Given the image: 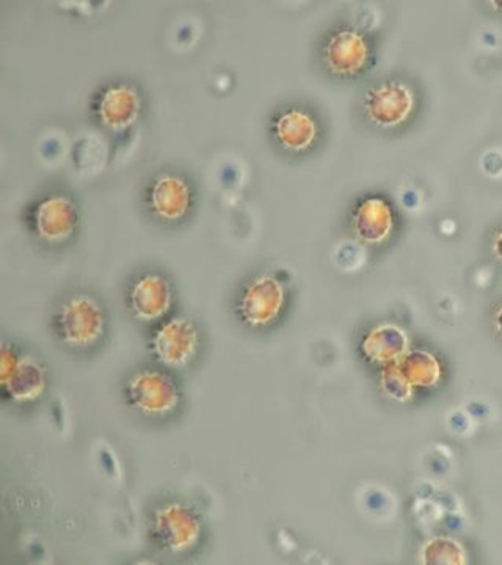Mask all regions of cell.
Listing matches in <instances>:
<instances>
[{"label":"cell","mask_w":502,"mask_h":565,"mask_svg":"<svg viewBox=\"0 0 502 565\" xmlns=\"http://www.w3.org/2000/svg\"><path fill=\"white\" fill-rule=\"evenodd\" d=\"M79 226L76 203L66 195H50L33 211V230L47 244H63L74 236Z\"/></svg>","instance_id":"cell-8"},{"label":"cell","mask_w":502,"mask_h":565,"mask_svg":"<svg viewBox=\"0 0 502 565\" xmlns=\"http://www.w3.org/2000/svg\"><path fill=\"white\" fill-rule=\"evenodd\" d=\"M54 329L62 343L68 348H93L106 334V311L103 303L90 294H73L55 311Z\"/></svg>","instance_id":"cell-2"},{"label":"cell","mask_w":502,"mask_h":565,"mask_svg":"<svg viewBox=\"0 0 502 565\" xmlns=\"http://www.w3.org/2000/svg\"><path fill=\"white\" fill-rule=\"evenodd\" d=\"M3 399L25 405L35 403L47 388V371L32 355H20L9 377L0 382Z\"/></svg>","instance_id":"cell-11"},{"label":"cell","mask_w":502,"mask_h":565,"mask_svg":"<svg viewBox=\"0 0 502 565\" xmlns=\"http://www.w3.org/2000/svg\"><path fill=\"white\" fill-rule=\"evenodd\" d=\"M415 107V95L407 84L399 81L383 82L364 96V111L375 126L396 128L410 117Z\"/></svg>","instance_id":"cell-6"},{"label":"cell","mask_w":502,"mask_h":565,"mask_svg":"<svg viewBox=\"0 0 502 565\" xmlns=\"http://www.w3.org/2000/svg\"><path fill=\"white\" fill-rule=\"evenodd\" d=\"M151 211L163 222H180L192 207L191 185L178 174H161L148 195Z\"/></svg>","instance_id":"cell-10"},{"label":"cell","mask_w":502,"mask_h":565,"mask_svg":"<svg viewBox=\"0 0 502 565\" xmlns=\"http://www.w3.org/2000/svg\"><path fill=\"white\" fill-rule=\"evenodd\" d=\"M150 535L156 546L170 555H188L203 537V520L184 501H165L152 511Z\"/></svg>","instance_id":"cell-3"},{"label":"cell","mask_w":502,"mask_h":565,"mask_svg":"<svg viewBox=\"0 0 502 565\" xmlns=\"http://www.w3.org/2000/svg\"><path fill=\"white\" fill-rule=\"evenodd\" d=\"M371 47L363 33L344 29L333 33L323 46V62L327 68L341 77L356 76L366 68Z\"/></svg>","instance_id":"cell-9"},{"label":"cell","mask_w":502,"mask_h":565,"mask_svg":"<svg viewBox=\"0 0 502 565\" xmlns=\"http://www.w3.org/2000/svg\"><path fill=\"white\" fill-rule=\"evenodd\" d=\"M174 303L173 286L162 274L147 273L132 282L128 291V307L139 322L162 321Z\"/></svg>","instance_id":"cell-7"},{"label":"cell","mask_w":502,"mask_h":565,"mask_svg":"<svg viewBox=\"0 0 502 565\" xmlns=\"http://www.w3.org/2000/svg\"><path fill=\"white\" fill-rule=\"evenodd\" d=\"M397 364L413 388L415 386L430 388L440 382L441 364L430 352L421 351V349L408 351Z\"/></svg>","instance_id":"cell-16"},{"label":"cell","mask_w":502,"mask_h":565,"mask_svg":"<svg viewBox=\"0 0 502 565\" xmlns=\"http://www.w3.org/2000/svg\"><path fill=\"white\" fill-rule=\"evenodd\" d=\"M356 239L366 245H381L394 228L392 206L382 196H367L356 204L352 215Z\"/></svg>","instance_id":"cell-13"},{"label":"cell","mask_w":502,"mask_h":565,"mask_svg":"<svg viewBox=\"0 0 502 565\" xmlns=\"http://www.w3.org/2000/svg\"><path fill=\"white\" fill-rule=\"evenodd\" d=\"M20 355L21 353H18L14 345L9 343L2 344V352H0V382L9 377L13 367L17 366Z\"/></svg>","instance_id":"cell-19"},{"label":"cell","mask_w":502,"mask_h":565,"mask_svg":"<svg viewBox=\"0 0 502 565\" xmlns=\"http://www.w3.org/2000/svg\"><path fill=\"white\" fill-rule=\"evenodd\" d=\"M126 404L143 418L163 419L177 414L182 404L181 386L173 375L156 367L137 371L126 381Z\"/></svg>","instance_id":"cell-1"},{"label":"cell","mask_w":502,"mask_h":565,"mask_svg":"<svg viewBox=\"0 0 502 565\" xmlns=\"http://www.w3.org/2000/svg\"><path fill=\"white\" fill-rule=\"evenodd\" d=\"M286 305V289L278 278L261 275L242 292L237 313L250 327H266L277 321Z\"/></svg>","instance_id":"cell-5"},{"label":"cell","mask_w":502,"mask_h":565,"mask_svg":"<svg viewBox=\"0 0 502 565\" xmlns=\"http://www.w3.org/2000/svg\"><path fill=\"white\" fill-rule=\"evenodd\" d=\"M381 384L383 393H385L389 399L397 401V403H405V401L412 399L413 386L410 382L405 379V375L402 374L399 364L393 363L383 366Z\"/></svg>","instance_id":"cell-18"},{"label":"cell","mask_w":502,"mask_h":565,"mask_svg":"<svg viewBox=\"0 0 502 565\" xmlns=\"http://www.w3.org/2000/svg\"><path fill=\"white\" fill-rule=\"evenodd\" d=\"M141 99L139 92L128 84L110 85L98 103V117L107 129L126 131L139 120Z\"/></svg>","instance_id":"cell-12"},{"label":"cell","mask_w":502,"mask_h":565,"mask_svg":"<svg viewBox=\"0 0 502 565\" xmlns=\"http://www.w3.org/2000/svg\"><path fill=\"white\" fill-rule=\"evenodd\" d=\"M200 330L192 319L174 316L156 329L151 338V352L167 370H184L199 355Z\"/></svg>","instance_id":"cell-4"},{"label":"cell","mask_w":502,"mask_h":565,"mask_svg":"<svg viewBox=\"0 0 502 565\" xmlns=\"http://www.w3.org/2000/svg\"><path fill=\"white\" fill-rule=\"evenodd\" d=\"M493 253L500 262H502V230L494 236L493 241Z\"/></svg>","instance_id":"cell-20"},{"label":"cell","mask_w":502,"mask_h":565,"mask_svg":"<svg viewBox=\"0 0 502 565\" xmlns=\"http://www.w3.org/2000/svg\"><path fill=\"white\" fill-rule=\"evenodd\" d=\"M494 327H496L498 333L502 337V303L498 308L496 315H494Z\"/></svg>","instance_id":"cell-21"},{"label":"cell","mask_w":502,"mask_h":565,"mask_svg":"<svg viewBox=\"0 0 502 565\" xmlns=\"http://www.w3.org/2000/svg\"><path fill=\"white\" fill-rule=\"evenodd\" d=\"M421 563L427 565H463L467 553L462 544L448 537H437L427 542L421 552Z\"/></svg>","instance_id":"cell-17"},{"label":"cell","mask_w":502,"mask_h":565,"mask_svg":"<svg viewBox=\"0 0 502 565\" xmlns=\"http://www.w3.org/2000/svg\"><path fill=\"white\" fill-rule=\"evenodd\" d=\"M362 352L371 363L382 366L400 362L408 352L407 334L394 323H381L364 334Z\"/></svg>","instance_id":"cell-14"},{"label":"cell","mask_w":502,"mask_h":565,"mask_svg":"<svg viewBox=\"0 0 502 565\" xmlns=\"http://www.w3.org/2000/svg\"><path fill=\"white\" fill-rule=\"evenodd\" d=\"M275 139L286 150L301 152L310 150L318 137V122L307 110L292 107L282 111L274 121Z\"/></svg>","instance_id":"cell-15"}]
</instances>
